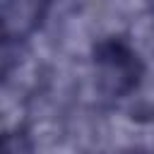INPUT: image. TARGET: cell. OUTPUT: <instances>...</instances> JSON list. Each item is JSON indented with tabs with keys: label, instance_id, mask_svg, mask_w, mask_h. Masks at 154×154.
Here are the masks:
<instances>
[{
	"label": "cell",
	"instance_id": "6da1fadb",
	"mask_svg": "<svg viewBox=\"0 0 154 154\" xmlns=\"http://www.w3.org/2000/svg\"><path fill=\"white\" fill-rule=\"evenodd\" d=\"M94 65L108 96H125L140 87L144 65L135 48L120 36H106L94 46Z\"/></svg>",
	"mask_w": 154,
	"mask_h": 154
}]
</instances>
